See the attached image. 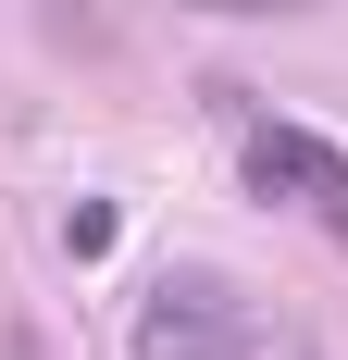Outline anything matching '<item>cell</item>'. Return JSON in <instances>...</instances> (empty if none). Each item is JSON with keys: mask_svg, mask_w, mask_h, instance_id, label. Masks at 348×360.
<instances>
[{"mask_svg": "<svg viewBox=\"0 0 348 360\" xmlns=\"http://www.w3.org/2000/svg\"><path fill=\"white\" fill-rule=\"evenodd\" d=\"M137 360H274L261 348V323H249V298L224 286V274H162V286L137 298V335H125Z\"/></svg>", "mask_w": 348, "mask_h": 360, "instance_id": "cell-1", "label": "cell"}, {"mask_svg": "<svg viewBox=\"0 0 348 360\" xmlns=\"http://www.w3.org/2000/svg\"><path fill=\"white\" fill-rule=\"evenodd\" d=\"M237 162H249V186H261V199H299V212L348 249V149H336V137L274 124V112H237Z\"/></svg>", "mask_w": 348, "mask_h": 360, "instance_id": "cell-2", "label": "cell"}, {"mask_svg": "<svg viewBox=\"0 0 348 360\" xmlns=\"http://www.w3.org/2000/svg\"><path fill=\"white\" fill-rule=\"evenodd\" d=\"M63 236H75V261H100V249H112V199H75V224H63Z\"/></svg>", "mask_w": 348, "mask_h": 360, "instance_id": "cell-3", "label": "cell"}, {"mask_svg": "<svg viewBox=\"0 0 348 360\" xmlns=\"http://www.w3.org/2000/svg\"><path fill=\"white\" fill-rule=\"evenodd\" d=\"M199 13H311V0H199Z\"/></svg>", "mask_w": 348, "mask_h": 360, "instance_id": "cell-4", "label": "cell"}, {"mask_svg": "<svg viewBox=\"0 0 348 360\" xmlns=\"http://www.w3.org/2000/svg\"><path fill=\"white\" fill-rule=\"evenodd\" d=\"M0 360H37V348H25V335H0Z\"/></svg>", "mask_w": 348, "mask_h": 360, "instance_id": "cell-5", "label": "cell"}]
</instances>
